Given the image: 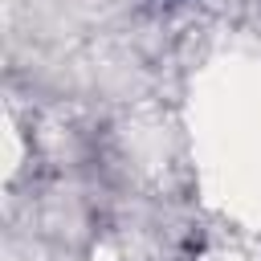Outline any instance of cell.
Here are the masks:
<instances>
[]
</instances>
